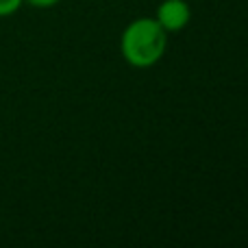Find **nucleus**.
Wrapping results in <instances>:
<instances>
[{
	"label": "nucleus",
	"instance_id": "nucleus-1",
	"mask_svg": "<svg viewBox=\"0 0 248 248\" xmlns=\"http://www.w3.org/2000/svg\"><path fill=\"white\" fill-rule=\"evenodd\" d=\"M168 50V33L155 17H135L120 35L122 59L131 68L146 70L157 65Z\"/></svg>",
	"mask_w": 248,
	"mask_h": 248
},
{
	"label": "nucleus",
	"instance_id": "nucleus-2",
	"mask_svg": "<svg viewBox=\"0 0 248 248\" xmlns=\"http://www.w3.org/2000/svg\"><path fill=\"white\" fill-rule=\"evenodd\" d=\"M155 20L161 24V29L170 33H179L192 20V9L187 0H161L155 11Z\"/></svg>",
	"mask_w": 248,
	"mask_h": 248
},
{
	"label": "nucleus",
	"instance_id": "nucleus-3",
	"mask_svg": "<svg viewBox=\"0 0 248 248\" xmlns=\"http://www.w3.org/2000/svg\"><path fill=\"white\" fill-rule=\"evenodd\" d=\"M24 4V0H0V17H9L17 13Z\"/></svg>",
	"mask_w": 248,
	"mask_h": 248
},
{
	"label": "nucleus",
	"instance_id": "nucleus-4",
	"mask_svg": "<svg viewBox=\"0 0 248 248\" xmlns=\"http://www.w3.org/2000/svg\"><path fill=\"white\" fill-rule=\"evenodd\" d=\"M61 0H24V4H29V7H33V9H52Z\"/></svg>",
	"mask_w": 248,
	"mask_h": 248
}]
</instances>
